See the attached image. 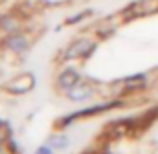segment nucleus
Here are the masks:
<instances>
[{
	"label": "nucleus",
	"mask_w": 158,
	"mask_h": 154,
	"mask_svg": "<svg viewBox=\"0 0 158 154\" xmlns=\"http://www.w3.org/2000/svg\"><path fill=\"white\" fill-rule=\"evenodd\" d=\"M6 46L14 52H22V50H26L28 40H26V36H22V34H12L10 38L6 40Z\"/></svg>",
	"instance_id": "4"
},
{
	"label": "nucleus",
	"mask_w": 158,
	"mask_h": 154,
	"mask_svg": "<svg viewBox=\"0 0 158 154\" xmlns=\"http://www.w3.org/2000/svg\"><path fill=\"white\" fill-rule=\"evenodd\" d=\"M90 50H94V40L90 38H80L76 42H72L66 50V58H82L86 56Z\"/></svg>",
	"instance_id": "2"
},
{
	"label": "nucleus",
	"mask_w": 158,
	"mask_h": 154,
	"mask_svg": "<svg viewBox=\"0 0 158 154\" xmlns=\"http://www.w3.org/2000/svg\"><path fill=\"white\" fill-rule=\"evenodd\" d=\"M78 82V74L74 72V70H66V72L60 74V78H58V84L62 86V88H70L72 84H76Z\"/></svg>",
	"instance_id": "5"
},
{
	"label": "nucleus",
	"mask_w": 158,
	"mask_h": 154,
	"mask_svg": "<svg viewBox=\"0 0 158 154\" xmlns=\"http://www.w3.org/2000/svg\"><path fill=\"white\" fill-rule=\"evenodd\" d=\"M8 136V128L4 126V124H0V140H4Z\"/></svg>",
	"instance_id": "6"
},
{
	"label": "nucleus",
	"mask_w": 158,
	"mask_h": 154,
	"mask_svg": "<svg viewBox=\"0 0 158 154\" xmlns=\"http://www.w3.org/2000/svg\"><path fill=\"white\" fill-rule=\"evenodd\" d=\"M66 94H68V98L80 102V100H86V98L92 94V86L86 84V82H76V84H72L70 88H66Z\"/></svg>",
	"instance_id": "3"
},
{
	"label": "nucleus",
	"mask_w": 158,
	"mask_h": 154,
	"mask_svg": "<svg viewBox=\"0 0 158 154\" xmlns=\"http://www.w3.org/2000/svg\"><path fill=\"white\" fill-rule=\"evenodd\" d=\"M34 86V76L32 74H22V76L14 78L6 84V90L10 94H22V92H28V90Z\"/></svg>",
	"instance_id": "1"
},
{
	"label": "nucleus",
	"mask_w": 158,
	"mask_h": 154,
	"mask_svg": "<svg viewBox=\"0 0 158 154\" xmlns=\"http://www.w3.org/2000/svg\"><path fill=\"white\" fill-rule=\"evenodd\" d=\"M0 154H12V152L8 150V148H0Z\"/></svg>",
	"instance_id": "7"
}]
</instances>
